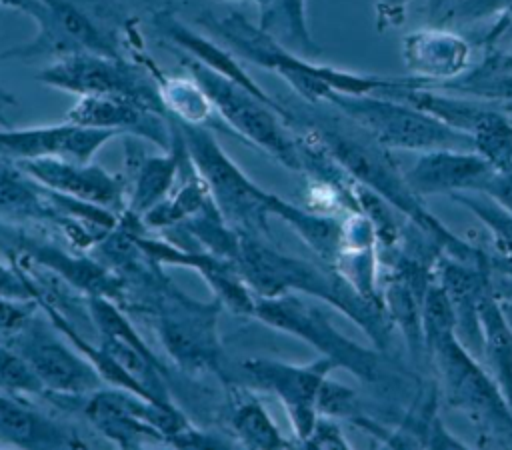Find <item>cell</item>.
<instances>
[{"label": "cell", "mask_w": 512, "mask_h": 450, "mask_svg": "<svg viewBox=\"0 0 512 450\" xmlns=\"http://www.w3.org/2000/svg\"><path fill=\"white\" fill-rule=\"evenodd\" d=\"M390 96L406 100L470 136L474 152L486 158L496 170L512 168V118L498 106L424 86L414 76H408V82Z\"/></svg>", "instance_id": "cell-10"}, {"label": "cell", "mask_w": 512, "mask_h": 450, "mask_svg": "<svg viewBox=\"0 0 512 450\" xmlns=\"http://www.w3.org/2000/svg\"><path fill=\"white\" fill-rule=\"evenodd\" d=\"M302 446L312 448H350V442L346 440L342 428L334 422L330 416H318L312 434L306 438Z\"/></svg>", "instance_id": "cell-34"}, {"label": "cell", "mask_w": 512, "mask_h": 450, "mask_svg": "<svg viewBox=\"0 0 512 450\" xmlns=\"http://www.w3.org/2000/svg\"><path fill=\"white\" fill-rule=\"evenodd\" d=\"M0 392L10 396L40 394L44 392L42 382L26 362V358L16 350L0 342Z\"/></svg>", "instance_id": "cell-32"}, {"label": "cell", "mask_w": 512, "mask_h": 450, "mask_svg": "<svg viewBox=\"0 0 512 450\" xmlns=\"http://www.w3.org/2000/svg\"><path fill=\"white\" fill-rule=\"evenodd\" d=\"M208 28L216 30L230 46L244 58L276 70L286 78L294 90L308 102H326L330 94H386L396 92L408 76H378L360 74L342 68L312 64L306 58L280 46V42L262 28H254L240 14L230 12L224 16H206L202 20Z\"/></svg>", "instance_id": "cell-5"}, {"label": "cell", "mask_w": 512, "mask_h": 450, "mask_svg": "<svg viewBox=\"0 0 512 450\" xmlns=\"http://www.w3.org/2000/svg\"><path fill=\"white\" fill-rule=\"evenodd\" d=\"M410 0H376V30L386 32L404 24Z\"/></svg>", "instance_id": "cell-35"}, {"label": "cell", "mask_w": 512, "mask_h": 450, "mask_svg": "<svg viewBox=\"0 0 512 450\" xmlns=\"http://www.w3.org/2000/svg\"><path fill=\"white\" fill-rule=\"evenodd\" d=\"M30 14L38 24L32 42L14 48L4 58H30L38 54H56V58L78 52L120 56V40L110 26V8L84 0H8Z\"/></svg>", "instance_id": "cell-8"}, {"label": "cell", "mask_w": 512, "mask_h": 450, "mask_svg": "<svg viewBox=\"0 0 512 450\" xmlns=\"http://www.w3.org/2000/svg\"><path fill=\"white\" fill-rule=\"evenodd\" d=\"M36 260L44 266L56 268L58 274H62L70 284L90 290V296H118L120 282L108 274L104 268L96 266L88 260H72L70 256L54 250V248H40L36 250Z\"/></svg>", "instance_id": "cell-28"}, {"label": "cell", "mask_w": 512, "mask_h": 450, "mask_svg": "<svg viewBox=\"0 0 512 450\" xmlns=\"http://www.w3.org/2000/svg\"><path fill=\"white\" fill-rule=\"evenodd\" d=\"M480 194H486L488 198H492L496 204H500L504 210L512 214V168L494 170L484 192Z\"/></svg>", "instance_id": "cell-36"}, {"label": "cell", "mask_w": 512, "mask_h": 450, "mask_svg": "<svg viewBox=\"0 0 512 450\" xmlns=\"http://www.w3.org/2000/svg\"><path fill=\"white\" fill-rule=\"evenodd\" d=\"M422 328L426 358L436 368L448 406L486 434L512 442V408L492 374L458 340L450 300L436 278L422 300Z\"/></svg>", "instance_id": "cell-2"}, {"label": "cell", "mask_w": 512, "mask_h": 450, "mask_svg": "<svg viewBox=\"0 0 512 450\" xmlns=\"http://www.w3.org/2000/svg\"><path fill=\"white\" fill-rule=\"evenodd\" d=\"M334 368L336 364L326 356H320L308 364H288L270 358H254L244 362V370L250 380L280 398L300 444H304L314 430L320 416L318 396L322 384Z\"/></svg>", "instance_id": "cell-12"}, {"label": "cell", "mask_w": 512, "mask_h": 450, "mask_svg": "<svg viewBox=\"0 0 512 450\" xmlns=\"http://www.w3.org/2000/svg\"><path fill=\"white\" fill-rule=\"evenodd\" d=\"M208 186L206 182L192 180L188 182L176 196L162 200L156 204L152 210H148L142 218L150 226H168V224H178L194 214H200L206 208L208 202Z\"/></svg>", "instance_id": "cell-31"}, {"label": "cell", "mask_w": 512, "mask_h": 450, "mask_svg": "<svg viewBox=\"0 0 512 450\" xmlns=\"http://www.w3.org/2000/svg\"><path fill=\"white\" fill-rule=\"evenodd\" d=\"M494 166L474 150H432L416 156L404 170L408 186L420 196L484 192Z\"/></svg>", "instance_id": "cell-15"}, {"label": "cell", "mask_w": 512, "mask_h": 450, "mask_svg": "<svg viewBox=\"0 0 512 450\" xmlns=\"http://www.w3.org/2000/svg\"><path fill=\"white\" fill-rule=\"evenodd\" d=\"M16 164L26 176L36 180L42 190L108 210L122 204L120 180L90 162H74L64 158H32L16 160Z\"/></svg>", "instance_id": "cell-16"}, {"label": "cell", "mask_w": 512, "mask_h": 450, "mask_svg": "<svg viewBox=\"0 0 512 450\" xmlns=\"http://www.w3.org/2000/svg\"><path fill=\"white\" fill-rule=\"evenodd\" d=\"M326 104L338 108L378 144L400 152L474 150L470 136L454 130L422 108L384 94H330Z\"/></svg>", "instance_id": "cell-6"}, {"label": "cell", "mask_w": 512, "mask_h": 450, "mask_svg": "<svg viewBox=\"0 0 512 450\" xmlns=\"http://www.w3.org/2000/svg\"><path fill=\"white\" fill-rule=\"evenodd\" d=\"M114 136L112 130L78 126L68 120L56 126L0 130V156L8 160L64 158L90 162V158Z\"/></svg>", "instance_id": "cell-14"}, {"label": "cell", "mask_w": 512, "mask_h": 450, "mask_svg": "<svg viewBox=\"0 0 512 450\" xmlns=\"http://www.w3.org/2000/svg\"><path fill=\"white\" fill-rule=\"evenodd\" d=\"M0 440L20 448H52L70 444L58 426L4 392H0Z\"/></svg>", "instance_id": "cell-24"}, {"label": "cell", "mask_w": 512, "mask_h": 450, "mask_svg": "<svg viewBox=\"0 0 512 450\" xmlns=\"http://www.w3.org/2000/svg\"><path fill=\"white\" fill-rule=\"evenodd\" d=\"M478 320L482 330V356L486 358L492 378L512 408V320L498 298L492 278L482 288L478 300Z\"/></svg>", "instance_id": "cell-21"}, {"label": "cell", "mask_w": 512, "mask_h": 450, "mask_svg": "<svg viewBox=\"0 0 512 450\" xmlns=\"http://www.w3.org/2000/svg\"><path fill=\"white\" fill-rule=\"evenodd\" d=\"M36 300L0 296V342H14L32 320Z\"/></svg>", "instance_id": "cell-33"}, {"label": "cell", "mask_w": 512, "mask_h": 450, "mask_svg": "<svg viewBox=\"0 0 512 450\" xmlns=\"http://www.w3.org/2000/svg\"><path fill=\"white\" fill-rule=\"evenodd\" d=\"M334 110L336 114L318 116L304 124L294 120L292 128L300 126L308 130L356 182L364 184L394 210H398L446 256L468 264H482L488 260L480 248L456 236L424 206L422 198L408 186L404 172L392 156V150L378 144L366 130H362L338 108Z\"/></svg>", "instance_id": "cell-1"}, {"label": "cell", "mask_w": 512, "mask_h": 450, "mask_svg": "<svg viewBox=\"0 0 512 450\" xmlns=\"http://www.w3.org/2000/svg\"><path fill=\"white\" fill-rule=\"evenodd\" d=\"M472 44L460 32L432 24L402 38V62L424 86L458 78L470 68Z\"/></svg>", "instance_id": "cell-17"}, {"label": "cell", "mask_w": 512, "mask_h": 450, "mask_svg": "<svg viewBox=\"0 0 512 450\" xmlns=\"http://www.w3.org/2000/svg\"><path fill=\"white\" fill-rule=\"evenodd\" d=\"M456 4H458V0H426L428 18L434 24H442L444 26Z\"/></svg>", "instance_id": "cell-38"}, {"label": "cell", "mask_w": 512, "mask_h": 450, "mask_svg": "<svg viewBox=\"0 0 512 450\" xmlns=\"http://www.w3.org/2000/svg\"><path fill=\"white\" fill-rule=\"evenodd\" d=\"M248 286L258 296H280L290 290L324 300L348 316L372 344L386 352L392 342V322L382 306L362 298L334 268H318L310 262L278 254L258 242L240 240L234 258Z\"/></svg>", "instance_id": "cell-4"}, {"label": "cell", "mask_w": 512, "mask_h": 450, "mask_svg": "<svg viewBox=\"0 0 512 450\" xmlns=\"http://www.w3.org/2000/svg\"><path fill=\"white\" fill-rule=\"evenodd\" d=\"M260 8V28L272 34L276 40L282 38L304 54H320V46L314 42L308 22L304 0H254Z\"/></svg>", "instance_id": "cell-26"}, {"label": "cell", "mask_w": 512, "mask_h": 450, "mask_svg": "<svg viewBox=\"0 0 512 450\" xmlns=\"http://www.w3.org/2000/svg\"><path fill=\"white\" fill-rule=\"evenodd\" d=\"M430 88L470 96L504 112H512V52L500 46L486 48L484 58L462 72L458 78L434 84Z\"/></svg>", "instance_id": "cell-22"}, {"label": "cell", "mask_w": 512, "mask_h": 450, "mask_svg": "<svg viewBox=\"0 0 512 450\" xmlns=\"http://www.w3.org/2000/svg\"><path fill=\"white\" fill-rule=\"evenodd\" d=\"M502 42H512V26H510V28H506V30L498 36V40L494 42V46H500Z\"/></svg>", "instance_id": "cell-40"}, {"label": "cell", "mask_w": 512, "mask_h": 450, "mask_svg": "<svg viewBox=\"0 0 512 450\" xmlns=\"http://www.w3.org/2000/svg\"><path fill=\"white\" fill-rule=\"evenodd\" d=\"M454 202L470 210L490 232L498 260L494 268L512 274V214L480 192H464L450 196Z\"/></svg>", "instance_id": "cell-27"}, {"label": "cell", "mask_w": 512, "mask_h": 450, "mask_svg": "<svg viewBox=\"0 0 512 450\" xmlns=\"http://www.w3.org/2000/svg\"><path fill=\"white\" fill-rule=\"evenodd\" d=\"M184 66L198 86L208 96L220 118L244 140L260 146L278 162L292 170H302V150L298 138L290 134V110L272 106L254 96L240 84L210 70L192 56H186Z\"/></svg>", "instance_id": "cell-7"}, {"label": "cell", "mask_w": 512, "mask_h": 450, "mask_svg": "<svg viewBox=\"0 0 512 450\" xmlns=\"http://www.w3.org/2000/svg\"><path fill=\"white\" fill-rule=\"evenodd\" d=\"M232 428L248 448H288L268 410L256 398H244L232 412Z\"/></svg>", "instance_id": "cell-29"}, {"label": "cell", "mask_w": 512, "mask_h": 450, "mask_svg": "<svg viewBox=\"0 0 512 450\" xmlns=\"http://www.w3.org/2000/svg\"><path fill=\"white\" fill-rule=\"evenodd\" d=\"M182 158H184V146H182L180 136L172 128L170 152L164 156L146 158L136 174L134 192L130 198V214L132 216L142 218L148 210H152L156 204H160L162 200L168 198L172 182L176 180V174L180 170Z\"/></svg>", "instance_id": "cell-25"}, {"label": "cell", "mask_w": 512, "mask_h": 450, "mask_svg": "<svg viewBox=\"0 0 512 450\" xmlns=\"http://www.w3.org/2000/svg\"><path fill=\"white\" fill-rule=\"evenodd\" d=\"M0 296L18 298V300H36L28 282L22 278V274L8 270L2 264H0Z\"/></svg>", "instance_id": "cell-37"}, {"label": "cell", "mask_w": 512, "mask_h": 450, "mask_svg": "<svg viewBox=\"0 0 512 450\" xmlns=\"http://www.w3.org/2000/svg\"><path fill=\"white\" fill-rule=\"evenodd\" d=\"M6 2H8V0H0V4H6Z\"/></svg>", "instance_id": "cell-41"}, {"label": "cell", "mask_w": 512, "mask_h": 450, "mask_svg": "<svg viewBox=\"0 0 512 450\" xmlns=\"http://www.w3.org/2000/svg\"><path fill=\"white\" fill-rule=\"evenodd\" d=\"M170 124L182 140L188 162L206 182L218 212L244 228H262L266 216L272 214L276 196L252 184L202 124H190L174 116H170Z\"/></svg>", "instance_id": "cell-9"}, {"label": "cell", "mask_w": 512, "mask_h": 450, "mask_svg": "<svg viewBox=\"0 0 512 450\" xmlns=\"http://www.w3.org/2000/svg\"><path fill=\"white\" fill-rule=\"evenodd\" d=\"M12 346L26 358L44 390L82 396L100 390L104 382L90 360L74 354V350L32 320Z\"/></svg>", "instance_id": "cell-13"}, {"label": "cell", "mask_w": 512, "mask_h": 450, "mask_svg": "<svg viewBox=\"0 0 512 450\" xmlns=\"http://www.w3.org/2000/svg\"><path fill=\"white\" fill-rule=\"evenodd\" d=\"M164 116L158 110L120 96H78L64 120L116 134L142 136L168 148L172 144V126Z\"/></svg>", "instance_id": "cell-18"}, {"label": "cell", "mask_w": 512, "mask_h": 450, "mask_svg": "<svg viewBox=\"0 0 512 450\" xmlns=\"http://www.w3.org/2000/svg\"><path fill=\"white\" fill-rule=\"evenodd\" d=\"M14 104H16L14 96L0 88V124H4V122H6V118H4V110H6L8 106H14Z\"/></svg>", "instance_id": "cell-39"}, {"label": "cell", "mask_w": 512, "mask_h": 450, "mask_svg": "<svg viewBox=\"0 0 512 450\" xmlns=\"http://www.w3.org/2000/svg\"><path fill=\"white\" fill-rule=\"evenodd\" d=\"M158 92L162 96L166 110L178 120L190 124H204L206 120H210L214 112V106L210 104L208 96L192 76L166 78L160 82Z\"/></svg>", "instance_id": "cell-30"}, {"label": "cell", "mask_w": 512, "mask_h": 450, "mask_svg": "<svg viewBox=\"0 0 512 450\" xmlns=\"http://www.w3.org/2000/svg\"><path fill=\"white\" fill-rule=\"evenodd\" d=\"M140 250H144L152 260L164 262V264H184L198 268L202 276L214 286L218 296L236 312L244 314H254V304L256 300L252 298L248 284L240 280V270L230 266L222 256H212V254H194V252H184L180 248H174L166 242L160 240H144V238H134Z\"/></svg>", "instance_id": "cell-20"}, {"label": "cell", "mask_w": 512, "mask_h": 450, "mask_svg": "<svg viewBox=\"0 0 512 450\" xmlns=\"http://www.w3.org/2000/svg\"><path fill=\"white\" fill-rule=\"evenodd\" d=\"M156 26L160 28L162 34H166L174 44H178L180 48H184L188 52V56L196 58L198 62H202L204 66H208L210 70L222 74L224 78L240 84L242 88H246L248 92H252L254 96L262 98L264 102L284 108L280 102H276L274 98H270L252 78L250 74L232 58L230 52L222 50L220 46H216L212 40L196 34L194 30L186 28L182 22H178L172 14L162 12L156 16Z\"/></svg>", "instance_id": "cell-23"}, {"label": "cell", "mask_w": 512, "mask_h": 450, "mask_svg": "<svg viewBox=\"0 0 512 450\" xmlns=\"http://www.w3.org/2000/svg\"><path fill=\"white\" fill-rule=\"evenodd\" d=\"M254 316L278 330L296 334L316 348L320 356L330 358L336 368L348 370L386 398H398L400 404L406 402L408 408L424 392L418 386V376L398 370L400 366L390 362L378 348H366L346 338L318 306L306 304L290 292L280 296H258Z\"/></svg>", "instance_id": "cell-3"}, {"label": "cell", "mask_w": 512, "mask_h": 450, "mask_svg": "<svg viewBox=\"0 0 512 450\" xmlns=\"http://www.w3.org/2000/svg\"><path fill=\"white\" fill-rule=\"evenodd\" d=\"M158 334L168 354L186 370H210L218 362L216 310L212 306L180 302L158 320Z\"/></svg>", "instance_id": "cell-19"}, {"label": "cell", "mask_w": 512, "mask_h": 450, "mask_svg": "<svg viewBox=\"0 0 512 450\" xmlns=\"http://www.w3.org/2000/svg\"><path fill=\"white\" fill-rule=\"evenodd\" d=\"M44 84L76 96H120L166 114L158 88L122 58L78 52L56 58L38 74Z\"/></svg>", "instance_id": "cell-11"}]
</instances>
